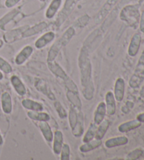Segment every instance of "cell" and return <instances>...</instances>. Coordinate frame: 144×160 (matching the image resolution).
<instances>
[{
  "instance_id": "cell-38",
  "label": "cell",
  "mask_w": 144,
  "mask_h": 160,
  "mask_svg": "<svg viewBox=\"0 0 144 160\" xmlns=\"http://www.w3.org/2000/svg\"><path fill=\"white\" fill-rule=\"evenodd\" d=\"M137 120L139 121L140 122H144V113L140 114L137 116Z\"/></svg>"
},
{
  "instance_id": "cell-42",
  "label": "cell",
  "mask_w": 144,
  "mask_h": 160,
  "mask_svg": "<svg viewBox=\"0 0 144 160\" xmlns=\"http://www.w3.org/2000/svg\"><path fill=\"white\" fill-rule=\"evenodd\" d=\"M141 96H142V97H144V89L141 91Z\"/></svg>"
},
{
  "instance_id": "cell-22",
  "label": "cell",
  "mask_w": 144,
  "mask_h": 160,
  "mask_svg": "<svg viewBox=\"0 0 144 160\" xmlns=\"http://www.w3.org/2000/svg\"><path fill=\"white\" fill-rule=\"evenodd\" d=\"M62 0H53L46 12V17L47 18H52L56 14L58 9L61 4Z\"/></svg>"
},
{
  "instance_id": "cell-29",
  "label": "cell",
  "mask_w": 144,
  "mask_h": 160,
  "mask_svg": "<svg viewBox=\"0 0 144 160\" xmlns=\"http://www.w3.org/2000/svg\"><path fill=\"white\" fill-rule=\"evenodd\" d=\"M97 128V125H96V123H91L87 133H86L84 138H83L82 141L84 142H87L89 141H90V140H93L94 138V137H95Z\"/></svg>"
},
{
  "instance_id": "cell-31",
  "label": "cell",
  "mask_w": 144,
  "mask_h": 160,
  "mask_svg": "<svg viewBox=\"0 0 144 160\" xmlns=\"http://www.w3.org/2000/svg\"><path fill=\"white\" fill-rule=\"evenodd\" d=\"M0 71L7 74L12 73V67L10 63L1 57H0Z\"/></svg>"
},
{
  "instance_id": "cell-13",
  "label": "cell",
  "mask_w": 144,
  "mask_h": 160,
  "mask_svg": "<svg viewBox=\"0 0 144 160\" xmlns=\"http://www.w3.org/2000/svg\"><path fill=\"white\" fill-rule=\"evenodd\" d=\"M106 112L108 115L115 114L116 111L115 98L112 92H108L106 95Z\"/></svg>"
},
{
  "instance_id": "cell-14",
  "label": "cell",
  "mask_w": 144,
  "mask_h": 160,
  "mask_svg": "<svg viewBox=\"0 0 144 160\" xmlns=\"http://www.w3.org/2000/svg\"><path fill=\"white\" fill-rule=\"evenodd\" d=\"M55 34L53 32H46L42 36L40 37L39 39L36 41L35 45L36 48L41 49L45 47L46 45H48L49 43H50L52 40L54 39Z\"/></svg>"
},
{
  "instance_id": "cell-21",
  "label": "cell",
  "mask_w": 144,
  "mask_h": 160,
  "mask_svg": "<svg viewBox=\"0 0 144 160\" xmlns=\"http://www.w3.org/2000/svg\"><path fill=\"white\" fill-rule=\"evenodd\" d=\"M102 144L101 140H91L87 142H84V145H81L79 147V150L82 152H88L95 150Z\"/></svg>"
},
{
  "instance_id": "cell-37",
  "label": "cell",
  "mask_w": 144,
  "mask_h": 160,
  "mask_svg": "<svg viewBox=\"0 0 144 160\" xmlns=\"http://www.w3.org/2000/svg\"><path fill=\"white\" fill-rule=\"evenodd\" d=\"M140 28H141V31H142L143 32H144V12L142 13V16H141Z\"/></svg>"
},
{
  "instance_id": "cell-24",
  "label": "cell",
  "mask_w": 144,
  "mask_h": 160,
  "mask_svg": "<svg viewBox=\"0 0 144 160\" xmlns=\"http://www.w3.org/2000/svg\"><path fill=\"white\" fill-rule=\"evenodd\" d=\"M46 27H47V24L45 23V22H42V23H40V24L36 25V26H35L34 27L27 28L23 33V38L30 37V36H32V35L37 34L38 32H41V30L45 29Z\"/></svg>"
},
{
  "instance_id": "cell-17",
  "label": "cell",
  "mask_w": 144,
  "mask_h": 160,
  "mask_svg": "<svg viewBox=\"0 0 144 160\" xmlns=\"http://www.w3.org/2000/svg\"><path fill=\"white\" fill-rule=\"evenodd\" d=\"M141 122L138 120H132L129 121H127L123 123L120 124L118 127V130L121 133H126L132 130H134L141 126Z\"/></svg>"
},
{
  "instance_id": "cell-28",
  "label": "cell",
  "mask_w": 144,
  "mask_h": 160,
  "mask_svg": "<svg viewBox=\"0 0 144 160\" xmlns=\"http://www.w3.org/2000/svg\"><path fill=\"white\" fill-rule=\"evenodd\" d=\"M18 12L17 9H13L12 12L7 13L6 15L3 16V17L0 19V28L4 30L6 24H7L9 21H12V19L18 14Z\"/></svg>"
},
{
  "instance_id": "cell-11",
  "label": "cell",
  "mask_w": 144,
  "mask_h": 160,
  "mask_svg": "<svg viewBox=\"0 0 144 160\" xmlns=\"http://www.w3.org/2000/svg\"><path fill=\"white\" fill-rule=\"evenodd\" d=\"M2 108L5 114H11L12 112V102L9 93L4 92L1 96Z\"/></svg>"
},
{
  "instance_id": "cell-39",
  "label": "cell",
  "mask_w": 144,
  "mask_h": 160,
  "mask_svg": "<svg viewBox=\"0 0 144 160\" xmlns=\"http://www.w3.org/2000/svg\"><path fill=\"white\" fill-rule=\"evenodd\" d=\"M3 143H4V140H3V138H2V134H1V133H0V146L3 145Z\"/></svg>"
},
{
  "instance_id": "cell-32",
  "label": "cell",
  "mask_w": 144,
  "mask_h": 160,
  "mask_svg": "<svg viewBox=\"0 0 144 160\" xmlns=\"http://www.w3.org/2000/svg\"><path fill=\"white\" fill-rule=\"evenodd\" d=\"M70 147L68 144H63L60 152V159L69 160L70 159Z\"/></svg>"
},
{
  "instance_id": "cell-10",
  "label": "cell",
  "mask_w": 144,
  "mask_h": 160,
  "mask_svg": "<svg viewBox=\"0 0 144 160\" xmlns=\"http://www.w3.org/2000/svg\"><path fill=\"white\" fill-rule=\"evenodd\" d=\"M124 88H125V83L124 81L122 78L117 79L115 84V98L118 102H121L123 100L124 95Z\"/></svg>"
},
{
  "instance_id": "cell-6",
  "label": "cell",
  "mask_w": 144,
  "mask_h": 160,
  "mask_svg": "<svg viewBox=\"0 0 144 160\" xmlns=\"http://www.w3.org/2000/svg\"><path fill=\"white\" fill-rule=\"evenodd\" d=\"M35 86L37 88V90L44 94V95H46L50 100H56V97H55L54 93L51 92V90H50V88H49L46 82L43 81L42 79H36L35 82Z\"/></svg>"
},
{
  "instance_id": "cell-4",
  "label": "cell",
  "mask_w": 144,
  "mask_h": 160,
  "mask_svg": "<svg viewBox=\"0 0 144 160\" xmlns=\"http://www.w3.org/2000/svg\"><path fill=\"white\" fill-rule=\"evenodd\" d=\"M144 79V50L141 54L134 73L130 79L129 85L133 88H138Z\"/></svg>"
},
{
  "instance_id": "cell-40",
  "label": "cell",
  "mask_w": 144,
  "mask_h": 160,
  "mask_svg": "<svg viewBox=\"0 0 144 160\" xmlns=\"http://www.w3.org/2000/svg\"><path fill=\"white\" fill-rule=\"evenodd\" d=\"M4 45V41L2 39H0V49H1Z\"/></svg>"
},
{
  "instance_id": "cell-34",
  "label": "cell",
  "mask_w": 144,
  "mask_h": 160,
  "mask_svg": "<svg viewBox=\"0 0 144 160\" xmlns=\"http://www.w3.org/2000/svg\"><path fill=\"white\" fill-rule=\"evenodd\" d=\"M54 106H55V108H56V112L58 113V114L60 117V118H65L67 117V112H66L65 109L63 108V106L61 105V104H60L59 102H56L54 104Z\"/></svg>"
},
{
  "instance_id": "cell-25",
  "label": "cell",
  "mask_w": 144,
  "mask_h": 160,
  "mask_svg": "<svg viewBox=\"0 0 144 160\" xmlns=\"http://www.w3.org/2000/svg\"><path fill=\"white\" fill-rule=\"evenodd\" d=\"M27 116L31 119L38 121H48L50 119V116L45 112L31 111L27 112Z\"/></svg>"
},
{
  "instance_id": "cell-18",
  "label": "cell",
  "mask_w": 144,
  "mask_h": 160,
  "mask_svg": "<svg viewBox=\"0 0 144 160\" xmlns=\"http://www.w3.org/2000/svg\"><path fill=\"white\" fill-rule=\"evenodd\" d=\"M39 126H40L41 133L46 141L51 142L54 138V135L47 121H40Z\"/></svg>"
},
{
  "instance_id": "cell-9",
  "label": "cell",
  "mask_w": 144,
  "mask_h": 160,
  "mask_svg": "<svg viewBox=\"0 0 144 160\" xmlns=\"http://www.w3.org/2000/svg\"><path fill=\"white\" fill-rule=\"evenodd\" d=\"M33 48L31 46H26L19 52V54L16 57L15 62L18 65H21L26 62V61L30 57L32 54Z\"/></svg>"
},
{
  "instance_id": "cell-16",
  "label": "cell",
  "mask_w": 144,
  "mask_h": 160,
  "mask_svg": "<svg viewBox=\"0 0 144 160\" xmlns=\"http://www.w3.org/2000/svg\"><path fill=\"white\" fill-rule=\"evenodd\" d=\"M11 82L13 85V88L19 95L23 96L26 94V88L25 87L21 80L16 76H13L11 78Z\"/></svg>"
},
{
  "instance_id": "cell-36",
  "label": "cell",
  "mask_w": 144,
  "mask_h": 160,
  "mask_svg": "<svg viewBox=\"0 0 144 160\" xmlns=\"http://www.w3.org/2000/svg\"><path fill=\"white\" fill-rule=\"evenodd\" d=\"M21 0H6L5 2V6L7 8H12L17 4Z\"/></svg>"
},
{
  "instance_id": "cell-12",
  "label": "cell",
  "mask_w": 144,
  "mask_h": 160,
  "mask_svg": "<svg viewBox=\"0 0 144 160\" xmlns=\"http://www.w3.org/2000/svg\"><path fill=\"white\" fill-rule=\"evenodd\" d=\"M141 42V37L139 33H136L133 36L132 39L130 42V45L128 49V53L132 57L136 56L140 48V44Z\"/></svg>"
},
{
  "instance_id": "cell-33",
  "label": "cell",
  "mask_w": 144,
  "mask_h": 160,
  "mask_svg": "<svg viewBox=\"0 0 144 160\" xmlns=\"http://www.w3.org/2000/svg\"><path fill=\"white\" fill-rule=\"evenodd\" d=\"M142 152H143L142 149H140V148L136 149V150L131 152L127 156V159L134 160V159H139L142 157Z\"/></svg>"
},
{
  "instance_id": "cell-35",
  "label": "cell",
  "mask_w": 144,
  "mask_h": 160,
  "mask_svg": "<svg viewBox=\"0 0 144 160\" xmlns=\"http://www.w3.org/2000/svg\"><path fill=\"white\" fill-rule=\"evenodd\" d=\"M89 21V17L87 15H85L80 18H79L78 20L77 21L75 24L77 26H78L79 28H82L85 26L88 23Z\"/></svg>"
},
{
  "instance_id": "cell-7",
  "label": "cell",
  "mask_w": 144,
  "mask_h": 160,
  "mask_svg": "<svg viewBox=\"0 0 144 160\" xmlns=\"http://www.w3.org/2000/svg\"><path fill=\"white\" fill-rule=\"evenodd\" d=\"M48 66L49 69L51 70V72L53 73L55 76L61 78L64 81H65L66 80L69 78L67 74H66V73L64 71V70H63L56 62H54V61H52V62H48Z\"/></svg>"
},
{
  "instance_id": "cell-41",
  "label": "cell",
  "mask_w": 144,
  "mask_h": 160,
  "mask_svg": "<svg viewBox=\"0 0 144 160\" xmlns=\"http://www.w3.org/2000/svg\"><path fill=\"white\" fill-rule=\"evenodd\" d=\"M3 74H2V73L1 72V71H0V81H1V80H2L3 79Z\"/></svg>"
},
{
  "instance_id": "cell-1",
  "label": "cell",
  "mask_w": 144,
  "mask_h": 160,
  "mask_svg": "<svg viewBox=\"0 0 144 160\" xmlns=\"http://www.w3.org/2000/svg\"><path fill=\"white\" fill-rule=\"evenodd\" d=\"M87 55V52L82 49L79 58V65L81 71V83L84 88L82 92L84 98L90 100L93 98L94 87L91 77V65Z\"/></svg>"
},
{
  "instance_id": "cell-23",
  "label": "cell",
  "mask_w": 144,
  "mask_h": 160,
  "mask_svg": "<svg viewBox=\"0 0 144 160\" xmlns=\"http://www.w3.org/2000/svg\"><path fill=\"white\" fill-rule=\"evenodd\" d=\"M67 98L68 99V100L72 104H73V106H74L75 108H77V109L80 110L82 107V102L79 98L78 92H74V91L72 90H68Z\"/></svg>"
},
{
  "instance_id": "cell-20",
  "label": "cell",
  "mask_w": 144,
  "mask_h": 160,
  "mask_svg": "<svg viewBox=\"0 0 144 160\" xmlns=\"http://www.w3.org/2000/svg\"><path fill=\"white\" fill-rule=\"evenodd\" d=\"M22 104L26 109H27L31 111L41 112L43 111L44 107L41 104L37 102L33 101L30 99H26L22 101Z\"/></svg>"
},
{
  "instance_id": "cell-19",
  "label": "cell",
  "mask_w": 144,
  "mask_h": 160,
  "mask_svg": "<svg viewBox=\"0 0 144 160\" xmlns=\"http://www.w3.org/2000/svg\"><path fill=\"white\" fill-rule=\"evenodd\" d=\"M128 142V138L125 136H120L106 140L105 142V145L108 148H111L118 147V146H121L126 145Z\"/></svg>"
},
{
  "instance_id": "cell-26",
  "label": "cell",
  "mask_w": 144,
  "mask_h": 160,
  "mask_svg": "<svg viewBox=\"0 0 144 160\" xmlns=\"http://www.w3.org/2000/svg\"><path fill=\"white\" fill-rule=\"evenodd\" d=\"M110 125V122L108 120H103L102 122L99 124V126L96 130V133L95 135V139L101 140L104 137L106 131Z\"/></svg>"
},
{
  "instance_id": "cell-8",
  "label": "cell",
  "mask_w": 144,
  "mask_h": 160,
  "mask_svg": "<svg viewBox=\"0 0 144 160\" xmlns=\"http://www.w3.org/2000/svg\"><path fill=\"white\" fill-rule=\"evenodd\" d=\"M106 114V106L104 102H100L97 106L95 112H94V123L99 125L104 120Z\"/></svg>"
},
{
  "instance_id": "cell-30",
  "label": "cell",
  "mask_w": 144,
  "mask_h": 160,
  "mask_svg": "<svg viewBox=\"0 0 144 160\" xmlns=\"http://www.w3.org/2000/svg\"><path fill=\"white\" fill-rule=\"evenodd\" d=\"M79 0H66L64 9L63 10L61 14L60 13L59 17L61 18L62 16H63L64 18L67 17V16L70 14V13L71 12L72 9H73V7L77 3V2Z\"/></svg>"
},
{
  "instance_id": "cell-2",
  "label": "cell",
  "mask_w": 144,
  "mask_h": 160,
  "mask_svg": "<svg viewBox=\"0 0 144 160\" xmlns=\"http://www.w3.org/2000/svg\"><path fill=\"white\" fill-rule=\"evenodd\" d=\"M74 33H75V31H74V29L73 27L69 28L66 30L65 33L63 35V36L59 38L51 48L49 52L48 57H47V62H52V61L56 59L60 49L70 42L71 38L74 36Z\"/></svg>"
},
{
  "instance_id": "cell-15",
  "label": "cell",
  "mask_w": 144,
  "mask_h": 160,
  "mask_svg": "<svg viewBox=\"0 0 144 160\" xmlns=\"http://www.w3.org/2000/svg\"><path fill=\"white\" fill-rule=\"evenodd\" d=\"M54 145L53 150L54 152L56 154H59L61 152V149L63 145V137L61 131H55L54 135Z\"/></svg>"
},
{
  "instance_id": "cell-3",
  "label": "cell",
  "mask_w": 144,
  "mask_h": 160,
  "mask_svg": "<svg viewBox=\"0 0 144 160\" xmlns=\"http://www.w3.org/2000/svg\"><path fill=\"white\" fill-rule=\"evenodd\" d=\"M120 18L121 20L125 21L130 26L136 28L138 23L139 13L137 8L134 6H127L122 10Z\"/></svg>"
},
{
  "instance_id": "cell-27",
  "label": "cell",
  "mask_w": 144,
  "mask_h": 160,
  "mask_svg": "<svg viewBox=\"0 0 144 160\" xmlns=\"http://www.w3.org/2000/svg\"><path fill=\"white\" fill-rule=\"evenodd\" d=\"M72 132L74 136L79 137L81 136L83 132H84V116L82 112H80L78 121L74 126L73 129H72Z\"/></svg>"
},
{
  "instance_id": "cell-43",
  "label": "cell",
  "mask_w": 144,
  "mask_h": 160,
  "mask_svg": "<svg viewBox=\"0 0 144 160\" xmlns=\"http://www.w3.org/2000/svg\"><path fill=\"white\" fill-rule=\"evenodd\" d=\"M144 157V150H143V152H142V157Z\"/></svg>"
},
{
  "instance_id": "cell-5",
  "label": "cell",
  "mask_w": 144,
  "mask_h": 160,
  "mask_svg": "<svg viewBox=\"0 0 144 160\" xmlns=\"http://www.w3.org/2000/svg\"><path fill=\"white\" fill-rule=\"evenodd\" d=\"M27 28H28V26H24L20 28L12 30V31L9 32H7L4 35L5 42L7 43H12L15 42L16 40L21 39V38H23V33Z\"/></svg>"
}]
</instances>
